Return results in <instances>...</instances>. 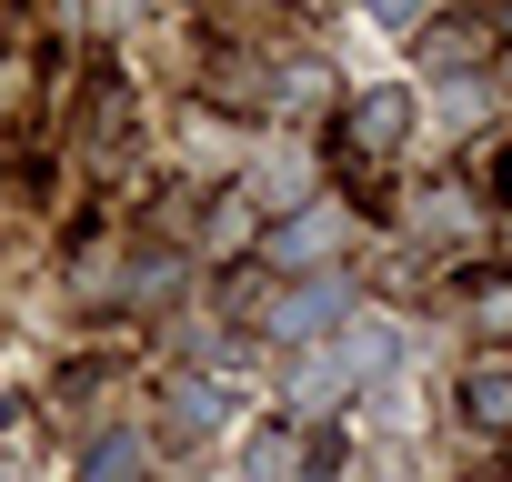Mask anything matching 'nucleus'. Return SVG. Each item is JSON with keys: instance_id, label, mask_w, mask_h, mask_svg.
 <instances>
[{"instance_id": "obj_5", "label": "nucleus", "mask_w": 512, "mask_h": 482, "mask_svg": "<svg viewBox=\"0 0 512 482\" xmlns=\"http://www.w3.org/2000/svg\"><path fill=\"white\" fill-rule=\"evenodd\" d=\"M462 402H472V422H482V432H512V382H502V372H472V382H462Z\"/></svg>"}, {"instance_id": "obj_4", "label": "nucleus", "mask_w": 512, "mask_h": 482, "mask_svg": "<svg viewBox=\"0 0 512 482\" xmlns=\"http://www.w3.org/2000/svg\"><path fill=\"white\" fill-rule=\"evenodd\" d=\"M81 482H151V452H141L131 432H111V442L91 452V472H81Z\"/></svg>"}, {"instance_id": "obj_7", "label": "nucleus", "mask_w": 512, "mask_h": 482, "mask_svg": "<svg viewBox=\"0 0 512 482\" xmlns=\"http://www.w3.org/2000/svg\"><path fill=\"white\" fill-rule=\"evenodd\" d=\"M482 332H512V292H492V302H482Z\"/></svg>"}, {"instance_id": "obj_3", "label": "nucleus", "mask_w": 512, "mask_h": 482, "mask_svg": "<svg viewBox=\"0 0 512 482\" xmlns=\"http://www.w3.org/2000/svg\"><path fill=\"white\" fill-rule=\"evenodd\" d=\"M332 312H342V282H312V292H292V302H282V322H272V332H282V342H322V332H332Z\"/></svg>"}, {"instance_id": "obj_2", "label": "nucleus", "mask_w": 512, "mask_h": 482, "mask_svg": "<svg viewBox=\"0 0 512 482\" xmlns=\"http://www.w3.org/2000/svg\"><path fill=\"white\" fill-rule=\"evenodd\" d=\"M342 231H352L342 211H292V221L272 231V262H292V272H302V262H322V252H342Z\"/></svg>"}, {"instance_id": "obj_6", "label": "nucleus", "mask_w": 512, "mask_h": 482, "mask_svg": "<svg viewBox=\"0 0 512 482\" xmlns=\"http://www.w3.org/2000/svg\"><path fill=\"white\" fill-rule=\"evenodd\" d=\"M362 141H382V151L402 141V91H382V101H362Z\"/></svg>"}, {"instance_id": "obj_1", "label": "nucleus", "mask_w": 512, "mask_h": 482, "mask_svg": "<svg viewBox=\"0 0 512 482\" xmlns=\"http://www.w3.org/2000/svg\"><path fill=\"white\" fill-rule=\"evenodd\" d=\"M392 352H402V332H392V322H362L352 342H332V352H312V362L292 372V412H332V402H342L352 382H372Z\"/></svg>"}]
</instances>
